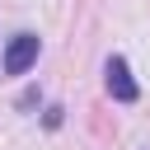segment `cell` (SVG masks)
<instances>
[{
    "instance_id": "6da1fadb",
    "label": "cell",
    "mask_w": 150,
    "mask_h": 150,
    "mask_svg": "<svg viewBox=\"0 0 150 150\" xmlns=\"http://www.w3.org/2000/svg\"><path fill=\"white\" fill-rule=\"evenodd\" d=\"M103 84H108V94H112L117 103H136V98H141V84L131 80V66H127L122 56H108V66H103Z\"/></svg>"
},
{
    "instance_id": "7a4b0ae2",
    "label": "cell",
    "mask_w": 150,
    "mask_h": 150,
    "mask_svg": "<svg viewBox=\"0 0 150 150\" xmlns=\"http://www.w3.org/2000/svg\"><path fill=\"white\" fill-rule=\"evenodd\" d=\"M38 52H42V42H38L33 33H14V38H9V47H5V61H0V66H5V75H23V70L38 61Z\"/></svg>"
}]
</instances>
